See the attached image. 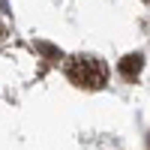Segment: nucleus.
<instances>
[{
    "label": "nucleus",
    "mask_w": 150,
    "mask_h": 150,
    "mask_svg": "<svg viewBox=\"0 0 150 150\" xmlns=\"http://www.w3.org/2000/svg\"><path fill=\"white\" fill-rule=\"evenodd\" d=\"M141 66H144V57H141V54H126V57L120 60V75L135 78V75L141 72Z\"/></svg>",
    "instance_id": "f03ea898"
},
{
    "label": "nucleus",
    "mask_w": 150,
    "mask_h": 150,
    "mask_svg": "<svg viewBox=\"0 0 150 150\" xmlns=\"http://www.w3.org/2000/svg\"><path fill=\"white\" fill-rule=\"evenodd\" d=\"M66 78L75 87H84V90H99V87L108 84V66L99 57L90 54H78L66 63Z\"/></svg>",
    "instance_id": "f257e3e1"
}]
</instances>
